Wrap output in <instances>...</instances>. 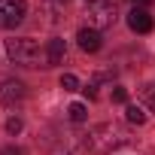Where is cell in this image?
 <instances>
[{
	"instance_id": "obj_1",
	"label": "cell",
	"mask_w": 155,
	"mask_h": 155,
	"mask_svg": "<svg viewBox=\"0 0 155 155\" xmlns=\"http://www.w3.org/2000/svg\"><path fill=\"white\" fill-rule=\"evenodd\" d=\"M6 55L18 67H49L46 46H40L31 37H12V40H6Z\"/></svg>"
},
{
	"instance_id": "obj_2",
	"label": "cell",
	"mask_w": 155,
	"mask_h": 155,
	"mask_svg": "<svg viewBox=\"0 0 155 155\" xmlns=\"http://www.w3.org/2000/svg\"><path fill=\"white\" fill-rule=\"evenodd\" d=\"M85 146H88L94 155H110L113 149L125 146V134H122L116 125H97V128H91V131H88Z\"/></svg>"
},
{
	"instance_id": "obj_3",
	"label": "cell",
	"mask_w": 155,
	"mask_h": 155,
	"mask_svg": "<svg viewBox=\"0 0 155 155\" xmlns=\"http://www.w3.org/2000/svg\"><path fill=\"white\" fill-rule=\"evenodd\" d=\"M116 21V3L113 0H94L88 3V28L101 31V28H110Z\"/></svg>"
},
{
	"instance_id": "obj_4",
	"label": "cell",
	"mask_w": 155,
	"mask_h": 155,
	"mask_svg": "<svg viewBox=\"0 0 155 155\" xmlns=\"http://www.w3.org/2000/svg\"><path fill=\"white\" fill-rule=\"evenodd\" d=\"M25 12H28L25 0H0V28L3 31L18 28L25 21Z\"/></svg>"
},
{
	"instance_id": "obj_5",
	"label": "cell",
	"mask_w": 155,
	"mask_h": 155,
	"mask_svg": "<svg viewBox=\"0 0 155 155\" xmlns=\"http://www.w3.org/2000/svg\"><path fill=\"white\" fill-rule=\"evenodd\" d=\"M25 94H28V88L18 79H3V82H0V104L15 107L18 101H25Z\"/></svg>"
},
{
	"instance_id": "obj_6",
	"label": "cell",
	"mask_w": 155,
	"mask_h": 155,
	"mask_svg": "<svg viewBox=\"0 0 155 155\" xmlns=\"http://www.w3.org/2000/svg\"><path fill=\"white\" fill-rule=\"evenodd\" d=\"M128 28H131L134 34H149V31H152V15H149V9L134 6V9L128 12Z\"/></svg>"
},
{
	"instance_id": "obj_7",
	"label": "cell",
	"mask_w": 155,
	"mask_h": 155,
	"mask_svg": "<svg viewBox=\"0 0 155 155\" xmlns=\"http://www.w3.org/2000/svg\"><path fill=\"white\" fill-rule=\"evenodd\" d=\"M76 40H79V49H82V52H88V55L101 52V46H104L101 31H94V28H82L79 34H76Z\"/></svg>"
},
{
	"instance_id": "obj_8",
	"label": "cell",
	"mask_w": 155,
	"mask_h": 155,
	"mask_svg": "<svg viewBox=\"0 0 155 155\" xmlns=\"http://www.w3.org/2000/svg\"><path fill=\"white\" fill-rule=\"evenodd\" d=\"M46 58H49V67H55V64H64V58H67V46H64V40H49L46 43Z\"/></svg>"
},
{
	"instance_id": "obj_9",
	"label": "cell",
	"mask_w": 155,
	"mask_h": 155,
	"mask_svg": "<svg viewBox=\"0 0 155 155\" xmlns=\"http://www.w3.org/2000/svg\"><path fill=\"white\" fill-rule=\"evenodd\" d=\"M125 119H128L131 125H143V122H146V113H143V107L128 104V107H125Z\"/></svg>"
},
{
	"instance_id": "obj_10",
	"label": "cell",
	"mask_w": 155,
	"mask_h": 155,
	"mask_svg": "<svg viewBox=\"0 0 155 155\" xmlns=\"http://www.w3.org/2000/svg\"><path fill=\"white\" fill-rule=\"evenodd\" d=\"M67 116H70V122H85V116H88V110H85V104H70V110H67Z\"/></svg>"
},
{
	"instance_id": "obj_11",
	"label": "cell",
	"mask_w": 155,
	"mask_h": 155,
	"mask_svg": "<svg viewBox=\"0 0 155 155\" xmlns=\"http://www.w3.org/2000/svg\"><path fill=\"white\" fill-rule=\"evenodd\" d=\"M61 88L64 91H79V79H76L73 73H64L61 76Z\"/></svg>"
},
{
	"instance_id": "obj_12",
	"label": "cell",
	"mask_w": 155,
	"mask_h": 155,
	"mask_svg": "<svg viewBox=\"0 0 155 155\" xmlns=\"http://www.w3.org/2000/svg\"><path fill=\"white\" fill-rule=\"evenodd\" d=\"M113 101H116V104H128V91H125L122 85H116V88H113Z\"/></svg>"
},
{
	"instance_id": "obj_13",
	"label": "cell",
	"mask_w": 155,
	"mask_h": 155,
	"mask_svg": "<svg viewBox=\"0 0 155 155\" xmlns=\"http://www.w3.org/2000/svg\"><path fill=\"white\" fill-rule=\"evenodd\" d=\"M6 131H9V134H18V131H21V119H15V116H12V119L6 122Z\"/></svg>"
},
{
	"instance_id": "obj_14",
	"label": "cell",
	"mask_w": 155,
	"mask_h": 155,
	"mask_svg": "<svg viewBox=\"0 0 155 155\" xmlns=\"http://www.w3.org/2000/svg\"><path fill=\"white\" fill-rule=\"evenodd\" d=\"M0 155H28V152H25L21 146H6V149L0 152Z\"/></svg>"
},
{
	"instance_id": "obj_15",
	"label": "cell",
	"mask_w": 155,
	"mask_h": 155,
	"mask_svg": "<svg viewBox=\"0 0 155 155\" xmlns=\"http://www.w3.org/2000/svg\"><path fill=\"white\" fill-rule=\"evenodd\" d=\"M149 110L155 113V88H149Z\"/></svg>"
},
{
	"instance_id": "obj_16",
	"label": "cell",
	"mask_w": 155,
	"mask_h": 155,
	"mask_svg": "<svg viewBox=\"0 0 155 155\" xmlns=\"http://www.w3.org/2000/svg\"><path fill=\"white\" fill-rule=\"evenodd\" d=\"M137 3H140V6H143V9H146V6H149V3H152V0H137Z\"/></svg>"
},
{
	"instance_id": "obj_17",
	"label": "cell",
	"mask_w": 155,
	"mask_h": 155,
	"mask_svg": "<svg viewBox=\"0 0 155 155\" xmlns=\"http://www.w3.org/2000/svg\"><path fill=\"white\" fill-rule=\"evenodd\" d=\"M85 3H94V0H85Z\"/></svg>"
}]
</instances>
